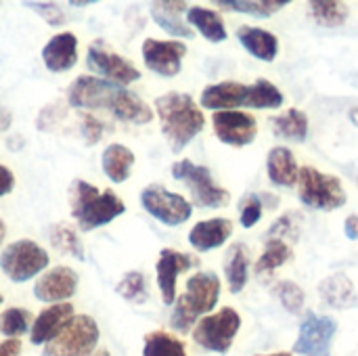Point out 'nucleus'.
Instances as JSON below:
<instances>
[{
	"label": "nucleus",
	"instance_id": "obj_24",
	"mask_svg": "<svg viewBox=\"0 0 358 356\" xmlns=\"http://www.w3.org/2000/svg\"><path fill=\"white\" fill-rule=\"evenodd\" d=\"M266 170H268V178L273 185L279 187H294L298 183V164L294 153L287 147H275L271 149L268 157H266Z\"/></svg>",
	"mask_w": 358,
	"mask_h": 356
},
{
	"label": "nucleus",
	"instance_id": "obj_9",
	"mask_svg": "<svg viewBox=\"0 0 358 356\" xmlns=\"http://www.w3.org/2000/svg\"><path fill=\"white\" fill-rule=\"evenodd\" d=\"M141 204L145 212L166 227L185 225L193 214V206L182 195L172 193L162 185H147L141 191Z\"/></svg>",
	"mask_w": 358,
	"mask_h": 356
},
{
	"label": "nucleus",
	"instance_id": "obj_42",
	"mask_svg": "<svg viewBox=\"0 0 358 356\" xmlns=\"http://www.w3.org/2000/svg\"><path fill=\"white\" fill-rule=\"evenodd\" d=\"M15 187V176L6 166H0V199L8 195Z\"/></svg>",
	"mask_w": 358,
	"mask_h": 356
},
{
	"label": "nucleus",
	"instance_id": "obj_33",
	"mask_svg": "<svg viewBox=\"0 0 358 356\" xmlns=\"http://www.w3.org/2000/svg\"><path fill=\"white\" fill-rule=\"evenodd\" d=\"M308 10L313 19L323 27H340L348 19V6L336 0H315L308 2Z\"/></svg>",
	"mask_w": 358,
	"mask_h": 356
},
{
	"label": "nucleus",
	"instance_id": "obj_5",
	"mask_svg": "<svg viewBox=\"0 0 358 356\" xmlns=\"http://www.w3.org/2000/svg\"><path fill=\"white\" fill-rule=\"evenodd\" d=\"M241 317L235 308L224 306L214 315H206L193 327V340L203 350L227 355L233 346L235 336L239 334Z\"/></svg>",
	"mask_w": 358,
	"mask_h": 356
},
{
	"label": "nucleus",
	"instance_id": "obj_19",
	"mask_svg": "<svg viewBox=\"0 0 358 356\" xmlns=\"http://www.w3.org/2000/svg\"><path fill=\"white\" fill-rule=\"evenodd\" d=\"M233 235V222L229 218H210L197 222L189 233V243L197 252H210L227 243Z\"/></svg>",
	"mask_w": 358,
	"mask_h": 356
},
{
	"label": "nucleus",
	"instance_id": "obj_21",
	"mask_svg": "<svg viewBox=\"0 0 358 356\" xmlns=\"http://www.w3.org/2000/svg\"><path fill=\"white\" fill-rule=\"evenodd\" d=\"M187 10V2H174V0H168V2H151V17L153 21L168 34L172 36H178V38H187L191 40L195 34L193 29L182 21V13Z\"/></svg>",
	"mask_w": 358,
	"mask_h": 356
},
{
	"label": "nucleus",
	"instance_id": "obj_31",
	"mask_svg": "<svg viewBox=\"0 0 358 356\" xmlns=\"http://www.w3.org/2000/svg\"><path fill=\"white\" fill-rule=\"evenodd\" d=\"M143 356H187L185 342L168 332H151L145 336Z\"/></svg>",
	"mask_w": 358,
	"mask_h": 356
},
{
	"label": "nucleus",
	"instance_id": "obj_3",
	"mask_svg": "<svg viewBox=\"0 0 358 356\" xmlns=\"http://www.w3.org/2000/svg\"><path fill=\"white\" fill-rule=\"evenodd\" d=\"M220 298V279L216 273H197L187 281V292L176 300L170 327L178 334H189L199 317L212 313Z\"/></svg>",
	"mask_w": 358,
	"mask_h": 356
},
{
	"label": "nucleus",
	"instance_id": "obj_43",
	"mask_svg": "<svg viewBox=\"0 0 358 356\" xmlns=\"http://www.w3.org/2000/svg\"><path fill=\"white\" fill-rule=\"evenodd\" d=\"M19 355H21V342L19 340H4V342H0V356Z\"/></svg>",
	"mask_w": 358,
	"mask_h": 356
},
{
	"label": "nucleus",
	"instance_id": "obj_35",
	"mask_svg": "<svg viewBox=\"0 0 358 356\" xmlns=\"http://www.w3.org/2000/svg\"><path fill=\"white\" fill-rule=\"evenodd\" d=\"M289 258H292V250L287 248V243H285L283 239L271 237L268 243H266L264 254H262L260 260L256 262V273H258V275L273 273L275 269L283 266Z\"/></svg>",
	"mask_w": 358,
	"mask_h": 356
},
{
	"label": "nucleus",
	"instance_id": "obj_20",
	"mask_svg": "<svg viewBox=\"0 0 358 356\" xmlns=\"http://www.w3.org/2000/svg\"><path fill=\"white\" fill-rule=\"evenodd\" d=\"M245 84L239 82H220L206 86L201 92V107L212 111H231L235 107H243L245 101Z\"/></svg>",
	"mask_w": 358,
	"mask_h": 356
},
{
	"label": "nucleus",
	"instance_id": "obj_36",
	"mask_svg": "<svg viewBox=\"0 0 358 356\" xmlns=\"http://www.w3.org/2000/svg\"><path fill=\"white\" fill-rule=\"evenodd\" d=\"M31 329V315L25 308H6L0 315V334L6 340H19Z\"/></svg>",
	"mask_w": 358,
	"mask_h": 356
},
{
	"label": "nucleus",
	"instance_id": "obj_37",
	"mask_svg": "<svg viewBox=\"0 0 358 356\" xmlns=\"http://www.w3.org/2000/svg\"><path fill=\"white\" fill-rule=\"evenodd\" d=\"M115 292L126 300V302H132V304H143L147 302V281H145V275L138 273V271H128L120 283L115 285Z\"/></svg>",
	"mask_w": 358,
	"mask_h": 356
},
{
	"label": "nucleus",
	"instance_id": "obj_30",
	"mask_svg": "<svg viewBox=\"0 0 358 356\" xmlns=\"http://www.w3.org/2000/svg\"><path fill=\"white\" fill-rule=\"evenodd\" d=\"M275 134L287 138V141H296V143H304L308 136V118L304 111L300 109H289L285 115H277L271 120Z\"/></svg>",
	"mask_w": 358,
	"mask_h": 356
},
{
	"label": "nucleus",
	"instance_id": "obj_41",
	"mask_svg": "<svg viewBox=\"0 0 358 356\" xmlns=\"http://www.w3.org/2000/svg\"><path fill=\"white\" fill-rule=\"evenodd\" d=\"M103 134H105V124L101 120H96L94 115L86 113L82 118V136H84L86 145L88 147H94L103 138Z\"/></svg>",
	"mask_w": 358,
	"mask_h": 356
},
{
	"label": "nucleus",
	"instance_id": "obj_14",
	"mask_svg": "<svg viewBox=\"0 0 358 356\" xmlns=\"http://www.w3.org/2000/svg\"><path fill=\"white\" fill-rule=\"evenodd\" d=\"M214 132L224 145L245 147L256 138L258 126L254 115L243 111H216L212 118Z\"/></svg>",
	"mask_w": 358,
	"mask_h": 356
},
{
	"label": "nucleus",
	"instance_id": "obj_45",
	"mask_svg": "<svg viewBox=\"0 0 358 356\" xmlns=\"http://www.w3.org/2000/svg\"><path fill=\"white\" fill-rule=\"evenodd\" d=\"M10 126V111H0V130H8Z\"/></svg>",
	"mask_w": 358,
	"mask_h": 356
},
{
	"label": "nucleus",
	"instance_id": "obj_7",
	"mask_svg": "<svg viewBox=\"0 0 358 356\" xmlns=\"http://www.w3.org/2000/svg\"><path fill=\"white\" fill-rule=\"evenodd\" d=\"M172 176L174 180H180L189 187L193 204L199 208H224L231 201L229 191L214 185L212 172L206 166L182 159L172 166Z\"/></svg>",
	"mask_w": 358,
	"mask_h": 356
},
{
	"label": "nucleus",
	"instance_id": "obj_34",
	"mask_svg": "<svg viewBox=\"0 0 358 356\" xmlns=\"http://www.w3.org/2000/svg\"><path fill=\"white\" fill-rule=\"evenodd\" d=\"M218 6L254 17H271L279 8L287 6V0H218Z\"/></svg>",
	"mask_w": 358,
	"mask_h": 356
},
{
	"label": "nucleus",
	"instance_id": "obj_28",
	"mask_svg": "<svg viewBox=\"0 0 358 356\" xmlns=\"http://www.w3.org/2000/svg\"><path fill=\"white\" fill-rule=\"evenodd\" d=\"M283 105V94L281 90L271 84L268 80H256L245 88V101L243 107L252 109H279Z\"/></svg>",
	"mask_w": 358,
	"mask_h": 356
},
{
	"label": "nucleus",
	"instance_id": "obj_39",
	"mask_svg": "<svg viewBox=\"0 0 358 356\" xmlns=\"http://www.w3.org/2000/svg\"><path fill=\"white\" fill-rule=\"evenodd\" d=\"M262 210H264V206H262V197H260V195H254V193L245 195V197L241 199V204H239L241 225H243L245 229H252L256 222H260Z\"/></svg>",
	"mask_w": 358,
	"mask_h": 356
},
{
	"label": "nucleus",
	"instance_id": "obj_38",
	"mask_svg": "<svg viewBox=\"0 0 358 356\" xmlns=\"http://www.w3.org/2000/svg\"><path fill=\"white\" fill-rule=\"evenodd\" d=\"M273 292L281 300V304L285 306L287 313H292V315H300L302 313L306 296H304V292H302L300 285H296L294 281H279L273 287Z\"/></svg>",
	"mask_w": 358,
	"mask_h": 356
},
{
	"label": "nucleus",
	"instance_id": "obj_29",
	"mask_svg": "<svg viewBox=\"0 0 358 356\" xmlns=\"http://www.w3.org/2000/svg\"><path fill=\"white\" fill-rule=\"evenodd\" d=\"M248 269H250V256L248 250L241 243H235L229 250L227 256V264H224V273H227V281H229V290L233 294L243 292L245 283H248Z\"/></svg>",
	"mask_w": 358,
	"mask_h": 356
},
{
	"label": "nucleus",
	"instance_id": "obj_4",
	"mask_svg": "<svg viewBox=\"0 0 358 356\" xmlns=\"http://www.w3.org/2000/svg\"><path fill=\"white\" fill-rule=\"evenodd\" d=\"M298 191L304 206L334 212L346 204V191L338 176H329L319 172L317 168L304 166L298 174Z\"/></svg>",
	"mask_w": 358,
	"mask_h": 356
},
{
	"label": "nucleus",
	"instance_id": "obj_49",
	"mask_svg": "<svg viewBox=\"0 0 358 356\" xmlns=\"http://www.w3.org/2000/svg\"><path fill=\"white\" fill-rule=\"evenodd\" d=\"M260 356H292L289 353H275V355H260Z\"/></svg>",
	"mask_w": 358,
	"mask_h": 356
},
{
	"label": "nucleus",
	"instance_id": "obj_27",
	"mask_svg": "<svg viewBox=\"0 0 358 356\" xmlns=\"http://www.w3.org/2000/svg\"><path fill=\"white\" fill-rule=\"evenodd\" d=\"M187 21L197 27V31L210 40V42H222L227 40V27H224V21L222 17L216 13V10H210V8H203V6H193L187 10Z\"/></svg>",
	"mask_w": 358,
	"mask_h": 356
},
{
	"label": "nucleus",
	"instance_id": "obj_11",
	"mask_svg": "<svg viewBox=\"0 0 358 356\" xmlns=\"http://www.w3.org/2000/svg\"><path fill=\"white\" fill-rule=\"evenodd\" d=\"M86 65L101 76V80L111 82L115 86H128L136 80H141V71L124 57L107 50L103 46V42H94L90 44L88 52H86Z\"/></svg>",
	"mask_w": 358,
	"mask_h": 356
},
{
	"label": "nucleus",
	"instance_id": "obj_13",
	"mask_svg": "<svg viewBox=\"0 0 358 356\" xmlns=\"http://www.w3.org/2000/svg\"><path fill=\"white\" fill-rule=\"evenodd\" d=\"M187 55V44L176 40H155L147 38L143 42V59L145 65L162 76V78H174L180 73L182 57Z\"/></svg>",
	"mask_w": 358,
	"mask_h": 356
},
{
	"label": "nucleus",
	"instance_id": "obj_6",
	"mask_svg": "<svg viewBox=\"0 0 358 356\" xmlns=\"http://www.w3.org/2000/svg\"><path fill=\"white\" fill-rule=\"evenodd\" d=\"M99 325L88 315H73L65 329L44 346L42 356H92L99 346Z\"/></svg>",
	"mask_w": 358,
	"mask_h": 356
},
{
	"label": "nucleus",
	"instance_id": "obj_2",
	"mask_svg": "<svg viewBox=\"0 0 358 356\" xmlns=\"http://www.w3.org/2000/svg\"><path fill=\"white\" fill-rule=\"evenodd\" d=\"M69 206H71V216L86 233L109 225L111 220H115L126 212V204L111 189L99 193L96 187L84 180H73L69 189Z\"/></svg>",
	"mask_w": 358,
	"mask_h": 356
},
{
	"label": "nucleus",
	"instance_id": "obj_12",
	"mask_svg": "<svg viewBox=\"0 0 358 356\" xmlns=\"http://www.w3.org/2000/svg\"><path fill=\"white\" fill-rule=\"evenodd\" d=\"M120 90V86L101 78L80 76L67 88V101L78 109H111Z\"/></svg>",
	"mask_w": 358,
	"mask_h": 356
},
{
	"label": "nucleus",
	"instance_id": "obj_23",
	"mask_svg": "<svg viewBox=\"0 0 358 356\" xmlns=\"http://www.w3.org/2000/svg\"><path fill=\"white\" fill-rule=\"evenodd\" d=\"M319 294L325 304L331 308L344 311V308H355L358 304V296L352 281L346 275H331L321 281Z\"/></svg>",
	"mask_w": 358,
	"mask_h": 356
},
{
	"label": "nucleus",
	"instance_id": "obj_40",
	"mask_svg": "<svg viewBox=\"0 0 358 356\" xmlns=\"http://www.w3.org/2000/svg\"><path fill=\"white\" fill-rule=\"evenodd\" d=\"M25 6H29L34 13H38L52 27H59L65 23V15L55 2H25Z\"/></svg>",
	"mask_w": 358,
	"mask_h": 356
},
{
	"label": "nucleus",
	"instance_id": "obj_46",
	"mask_svg": "<svg viewBox=\"0 0 358 356\" xmlns=\"http://www.w3.org/2000/svg\"><path fill=\"white\" fill-rule=\"evenodd\" d=\"M348 115H350V122H352L355 126H358V105L350 109V113H348Z\"/></svg>",
	"mask_w": 358,
	"mask_h": 356
},
{
	"label": "nucleus",
	"instance_id": "obj_8",
	"mask_svg": "<svg viewBox=\"0 0 358 356\" xmlns=\"http://www.w3.org/2000/svg\"><path fill=\"white\" fill-rule=\"evenodd\" d=\"M46 266H48L46 250H42L36 241L29 239H19L6 245L0 254V269L15 283H25L34 279Z\"/></svg>",
	"mask_w": 358,
	"mask_h": 356
},
{
	"label": "nucleus",
	"instance_id": "obj_10",
	"mask_svg": "<svg viewBox=\"0 0 358 356\" xmlns=\"http://www.w3.org/2000/svg\"><path fill=\"white\" fill-rule=\"evenodd\" d=\"M336 334H338L336 319L308 313L300 325L294 353L300 356H331V344Z\"/></svg>",
	"mask_w": 358,
	"mask_h": 356
},
{
	"label": "nucleus",
	"instance_id": "obj_15",
	"mask_svg": "<svg viewBox=\"0 0 358 356\" xmlns=\"http://www.w3.org/2000/svg\"><path fill=\"white\" fill-rule=\"evenodd\" d=\"M197 264L199 262L195 256L176 252V250H162L159 252V260L155 264V271H157V285L162 292V300L166 306L176 302V279H178V275L197 266Z\"/></svg>",
	"mask_w": 358,
	"mask_h": 356
},
{
	"label": "nucleus",
	"instance_id": "obj_1",
	"mask_svg": "<svg viewBox=\"0 0 358 356\" xmlns=\"http://www.w3.org/2000/svg\"><path fill=\"white\" fill-rule=\"evenodd\" d=\"M155 111L162 120V134L174 153H180L206 126L203 111L197 107L193 97L185 92L157 97Z\"/></svg>",
	"mask_w": 358,
	"mask_h": 356
},
{
	"label": "nucleus",
	"instance_id": "obj_50",
	"mask_svg": "<svg viewBox=\"0 0 358 356\" xmlns=\"http://www.w3.org/2000/svg\"><path fill=\"white\" fill-rule=\"evenodd\" d=\"M0 304H2V294H0Z\"/></svg>",
	"mask_w": 358,
	"mask_h": 356
},
{
	"label": "nucleus",
	"instance_id": "obj_48",
	"mask_svg": "<svg viewBox=\"0 0 358 356\" xmlns=\"http://www.w3.org/2000/svg\"><path fill=\"white\" fill-rule=\"evenodd\" d=\"M92 356H111V355H109V350L101 348V350H96V353H94V355H92Z\"/></svg>",
	"mask_w": 358,
	"mask_h": 356
},
{
	"label": "nucleus",
	"instance_id": "obj_47",
	"mask_svg": "<svg viewBox=\"0 0 358 356\" xmlns=\"http://www.w3.org/2000/svg\"><path fill=\"white\" fill-rule=\"evenodd\" d=\"M4 235H6V225L0 220V243H2V239H4Z\"/></svg>",
	"mask_w": 358,
	"mask_h": 356
},
{
	"label": "nucleus",
	"instance_id": "obj_44",
	"mask_svg": "<svg viewBox=\"0 0 358 356\" xmlns=\"http://www.w3.org/2000/svg\"><path fill=\"white\" fill-rule=\"evenodd\" d=\"M344 233L350 241H357L358 239V216H348L346 218V225H344Z\"/></svg>",
	"mask_w": 358,
	"mask_h": 356
},
{
	"label": "nucleus",
	"instance_id": "obj_17",
	"mask_svg": "<svg viewBox=\"0 0 358 356\" xmlns=\"http://www.w3.org/2000/svg\"><path fill=\"white\" fill-rule=\"evenodd\" d=\"M71 319H73V306L69 302L50 304L31 323V329H29L31 344L34 346H46L48 342H52L65 329V325Z\"/></svg>",
	"mask_w": 358,
	"mask_h": 356
},
{
	"label": "nucleus",
	"instance_id": "obj_32",
	"mask_svg": "<svg viewBox=\"0 0 358 356\" xmlns=\"http://www.w3.org/2000/svg\"><path fill=\"white\" fill-rule=\"evenodd\" d=\"M48 241L61 252V254H67V256H73L78 260H84L86 254H84V248L78 239V233L73 231V227L65 225V222H57L50 227L48 231Z\"/></svg>",
	"mask_w": 358,
	"mask_h": 356
},
{
	"label": "nucleus",
	"instance_id": "obj_22",
	"mask_svg": "<svg viewBox=\"0 0 358 356\" xmlns=\"http://www.w3.org/2000/svg\"><path fill=\"white\" fill-rule=\"evenodd\" d=\"M237 40L241 42V46L256 59L271 63L277 52H279V40L275 34L260 29V27H252V25H241L237 29Z\"/></svg>",
	"mask_w": 358,
	"mask_h": 356
},
{
	"label": "nucleus",
	"instance_id": "obj_16",
	"mask_svg": "<svg viewBox=\"0 0 358 356\" xmlns=\"http://www.w3.org/2000/svg\"><path fill=\"white\" fill-rule=\"evenodd\" d=\"M78 290V273L69 266H57L46 271L34 285V296L46 304H61L69 300Z\"/></svg>",
	"mask_w": 358,
	"mask_h": 356
},
{
	"label": "nucleus",
	"instance_id": "obj_26",
	"mask_svg": "<svg viewBox=\"0 0 358 356\" xmlns=\"http://www.w3.org/2000/svg\"><path fill=\"white\" fill-rule=\"evenodd\" d=\"M111 113L120 122H128V124H149L153 120L151 107L141 97H136L134 92H130L126 88L120 90V94L111 107Z\"/></svg>",
	"mask_w": 358,
	"mask_h": 356
},
{
	"label": "nucleus",
	"instance_id": "obj_18",
	"mask_svg": "<svg viewBox=\"0 0 358 356\" xmlns=\"http://www.w3.org/2000/svg\"><path fill=\"white\" fill-rule=\"evenodd\" d=\"M42 61L46 69L55 73L73 69L78 63V38L71 31L52 36L42 48Z\"/></svg>",
	"mask_w": 358,
	"mask_h": 356
},
{
	"label": "nucleus",
	"instance_id": "obj_25",
	"mask_svg": "<svg viewBox=\"0 0 358 356\" xmlns=\"http://www.w3.org/2000/svg\"><path fill=\"white\" fill-rule=\"evenodd\" d=\"M134 162H136L134 153L128 147H124V145H109L103 151V157H101L105 176L111 183H117V185L120 183H126L130 178V172H132Z\"/></svg>",
	"mask_w": 358,
	"mask_h": 356
}]
</instances>
